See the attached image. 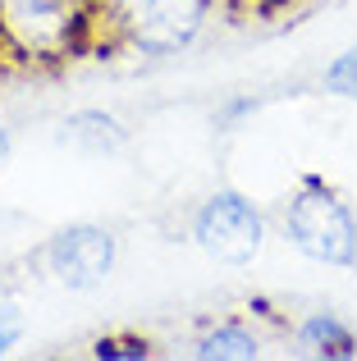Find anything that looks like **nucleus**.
<instances>
[{
    "label": "nucleus",
    "instance_id": "obj_1",
    "mask_svg": "<svg viewBox=\"0 0 357 361\" xmlns=\"http://www.w3.org/2000/svg\"><path fill=\"white\" fill-rule=\"evenodd\" d=\"M284 233L307 261L357 265V220L339 192L321 174H303L298 192L284 206Z\"/></svg>",
    "mask_w": 357,
    "mask_h": 361
},
{
    "label": "nucleus",
    "instance_id": "obj_2",
    "mask_svg": "<svg viewBox=\"0 0 357 361\" xmlns=\"http://www.w3.org/2000/svg\"><path fill=\"white\" fill-rule=\"evenodd\" d=\"M110 14L128 51L174 55L197 42V32L211 18V0H119L110 5Z\"/></svg>",
    "mask_w": 357,
    "mask_h": 361
},
{
    "label": "nucleus",
    "instance_id": "obj_3",
    "mask_svg": "<svg viewBox=\"0 0 357 361\" xmlns=\"http://www.w3.org/2000/svg\"><path fill=\"white\" fill-rule=\"evenodd\" d=\"M193 238L220 265H252L261 243H266V220L243 192L220 188V192H211L202 202V211L193 220Z\"/></svg>",
    "mask_w": 357,
    "mask_h": 361
},
{
    "label": "nucleus",
    "instance_id": "obj_4",
    "mask_svg": "<svg viewBox=\"0 0 357 361\" xmlns=\"http://www.w3.org/2000/svg\"><path fill=\"white\" fill-rule=\"evenodd\" d=\"M115 256H119V243L101 224H69V229H60L46 243L51 274L73 293H87L97 283H106L110 270H115Z\"/></svg>",
    "mask_w": 357,
    "mask_h": 361
},
{
    "label": "nucleus",
    "instance_id": "obj_5",
    "mask_svg": "<svg viewBox=\"0 0 357 361\" xmlns=\"http://www.w3.org/2000/svg\"><path fill=\"white\" fill-rule=\"evenodd\" d=\"M60 142L87 151V156H115L128 142V128L106 110H73L69 119L60 123Z\"/></svg>",
    "mask_w": 357,
    "mask_h": 361
},
{
    "label": "nucleus",
    "instance_id": "obj_6",
    "mask_svg": "<svg viewBox=\"0 0 357 361\" xmlns=\"http://www.w3.org/2000/svg\"><path fill=\"white\" fill-rule=\"evenodd\" d=\"M298 343L312 357H325V361H353L357 357V334L334 311H312V316L298 325Z\"/></svg>",
    "mask_w": 357,
    "mask_h": 361
},
{
    "label": "nucleus",
    "instance_id": "obj_7",
    "mask_svg": "<svg viewBox=\"0 0 357 361\" xmlns=\"http://www.w3.org/2000/svg\"><path fill=\"white\" fill-rule=\"evenodd\" d=\"M193 357L197 361H257L261 338L243 325H215L193 343Z\"/></svg>",
    "mask_w": 357,
    "mask_h": 361
},
{
    "label": "nucleus",
    "instance_id": "obj_8",
    "mask_svg": "<svg viewBox=\"0 0 357 361\" xmlns=\"http://www.w3.org/2000/svg\"><path fill=\"white\" fill-rule=\"evenodd\" d=\"M156 348L147 334H101L92 343V357L97 361H147Z\"/></svg>",
    "mask_w": 357,
    "mask_h": 361
},
{
    "label": "nucleus",
    "instance_id": "obj_9",
    "mask_svg": "<svg viewBox=\"0 0 357 361\" xmlns=\"http://www.w3.org/2000/svg\"><path fill=\"white\" fill-rule=\"evenodd\" d=\"M321 87L330 97H344V101H357V46H349L344 55H334L321 73Z\"/></svg>",
    "mask_w": 357,
    "mask_h": 361
},
{
    "label": "nucleus",
    "instance_id": "obj_10",
    "mask_svg": "<svg viewBox=\"0 0 357 361\" xmlns=\"http://www.w3.org/2000/svg\"><path fill=\"white\" fill-rule=\"evenodd\" d=\"M261 110V101L257 97H229V101H220V110H215V128H238L243 119H252Z\"/></svg>",
    "mask_w": 357,
    "mask_h": 361
},
{
    "label": "nucleus",
    "instance_id": "obj_11",
    "mask_svg": "<svg viewBox=\"0 0 357 361\" xmlns=\"http://www.w3.org/2000/svg\"><path fill=\"white\" fill-rule=\"evenodd\" d=\"M294 5L298 0H252V18H257V23H275V18L294 14Z\"/></svg>",
    "mask_w": 357,
    "mask_h": 361
},
{
    "label": "nucleus",
    "instance_id": "obj_12",
    "mask_svg": "<svg viewBox=\"0 0 357 361\" xmlns=\"http://www.w3.org/2000/svg\"><path fill=\"white\" fill-rule=\"evenodd\" d=\"M248 311H252V316H261V320H270V325H284V320H279V311H275V302L261 298V293H257V298H248Z\"/></svg>",
    "mask_w": 357,
    "mask_h": 361
},
{
    "label": "nucleus",
    "instance_id": "obj_13",
    "mask_svg": "<svg viewBox=\"0 0 357 361\" xmlns=\"http://www.w3.org/2000/svg\"><path fill=\"white\" fill-rule=\"evenodd\" d=\"M14 343H18V325H0V357H5Z\"/></svg>",
    "mask_w": 357,
    "mask_h": 361
},
{
    "label": "nucleus",
    "instance_id": "obj_14",
    "mask_svg": "<svg viewBox=\"0 0 357 361\" xmlns=\"http://www.w3.org/2000/svg\"><path fill=\"white\" fill-rule=\"evenodd\" d=\"M0 325H18V307L0 298Z\"/></svg>",
    "mask_w": 357,
    "mask_h": 361
},
{
    "label": "nucleus",
    "instance_id": "obj_15",
    "mask_svg": "<svg viewBox=\"0 0 357 361\" xmlns=\"http://www.w3.org/2000/svg\"><path fill=\"white\" fill-rule=\"evenodd\" d=\"M9 147H14V137H9L5 119H0V165H5V160H9Z\"/></svg>",
    "mask_w": 357,
    "mask_h": 361
}]
</instances>
